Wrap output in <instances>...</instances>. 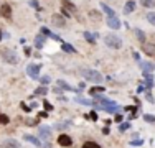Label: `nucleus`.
Returning a JSON list of instances; mask_svg holds the SVG:
<instances>
[{
  "instance_id": "obj_1",
  "label": "nucleus",
  "mask_w": 155,
  "mask_h": 148,
  "mask_svg": "<svg viewBox=\"0 0 155 148\" xmlns=\"http://www.w3.org/2000/svg\"><path fill=\"white\" fill-rule=\"evenodd\" d=\"M81 76H83L84 79L94 82V84H101L104 81L103 74H101L99 71H94V69H81Z\"/></svg>"
},
{
  "instance_id": "obj_2",
  "label": "nucleus",
  "mask_w": 155,
  "mask_h": 148,
  "mask_svg": "<svg viewBox=\"0 0 155 148\" xmlns=\"http://www.w3.org/2000/svg\"><path fill=\"white\" fill-rule=\"evenodd\" d=\"M104 45H107L109 48H112V49H119L122 46V40L117 36V35H106L104 36Z\"/></svg>"
},
{
  "instance_id": "obj_3",
  "label": "nucleus",
  "mask_w": 155,
  "mask_h": 148,
  "mask_svg": "<svg viewBox=\"0 0 155 148\" xmlns=\"http://www.w3.org/2000/svg\"><path fill=\"white\" fill-rule=\"evenodd\" d=\"M0 56L3 58V61H5V63H10V64H17V63L20 61L18 56H17L15 53L12 51V49H7V48L0 49Z\"/></svg>"
},
{
  "instance_id": "obj_4",
  "label": "nucleus",
  "mask_w": 155,
  "mask_h": 148,
  "mask_svg": "<svg viewBox=\"0 0 155 148\" xmlns=\"http://www.w3.org/2000/svg\"><path fill=\"white\" fill-rule=\"evenodd\" d=\"M40 69H41L40 64H28L27 74L31 77V79H40Z\"/></svg>"
},
{
  "instance_id": "obj_5",
  "label": "nucleus",
  "mask_w": 155,
  "mask_h": 148,
  "mask_svg": "<svg viewBox=\"0 0 155 148\" xmlns=\"http://www.w3.org/2000/svg\"><path fill=\"white\" fill-rule=\"evenodd\" d=\"M38 135H40V140H45V142H48V140L51 138V128L50 127H38Z\"/></svg>"
},
{
  "instance_id": "obj_6",
  "label": "nucleus",
  "mask_w": 155,
  "mask_h": 148,
  "mask_svg": "<svg viewBox=\"0 0 155 148\" xmlns=\"http://www.w3.org/2000/svg\"><path fill=\"white\" fill-rule=\"evenodd\" d=\"M0 146H2V148H23L22 143H20L18 140H15V138H7V140H3V142L0 143Z\"/></svg>"
},
{
  "instance_id": "obj_7",
  "label": "nucleus",
  "mask_w": 155,
  "mask_h": 148,
  "mask_svg": "<svg viewBox=\"0 0 155 148\" xmlns=\"http://www.w3.org/2000/svg\"><path fill=\"white\" fill-rule=\"evenodd\" d=\"M58 145L59 146H71L73 145V140L68 133H59L58 135Z\"/></svg>"
},
{
  "instance_id": "obj_8",
  "label": "nucleus",
  "mask_w": 155,
  "mask_h": 148,
  "mask_svg": "<svg viewBox=\"0 0 155 148\" xmlns=\"http://www.w3.org/2000/svg\"><path fill=\"white\" fill-rule=\"evenodd\" d=\"M140 49H142L147 56L155 58V45L153 43H142V45H140Z\"/></svg>"
},
{
  "instance_id": "obj_9",
  "label": "nucleus",
  "mask_w": 155,
  "mask_h": 148,
  "mask_svg": "<svg viewBox=\"0 0 155 148\" xmlns=\"http://www.w3.org/2000/svg\"><path fill=\"white\" fill-rule=\"evenodd\" d=\"M106 23H107V26L109 28H112V30H119L121 28V20L117 18V17H107L106 18Z\"/></svg>"
},
{
  "instance_id": "obj_10",
  "label": "nucleus",
  "mask_w": 155,
  "mask_h": 148,
  "mask_svg": "<svg viewBox=\"0 0 155 148\" xmlns=\"http://www.w3.org/2000/svg\"><path fill=\"white\" fill-rule=\"evenodd\" d=\"M51 23L55 25V26H58V28H63L66 25V20H65V17H63V15L55 13V15L51 17Z\"/></svg>"
},
{
  "instance_id": "obj_11",
  "label": "nucleus",
  "mask_w": 155,
  "mask_h": 148,
  "mask_svg": "<svg viewBox=\"0 0 155 148\" xmlns=\"http://www.w3.org/2000/svg\"><path fill=\"white\" fill-rule=\"evenodd\" d=\"M0 15L5 20H10L12 18V7H10L8 3H3V5L0 7Z\"/></svg>"
},
{
  "instance_id": "obj_12",
  "label": "nucleus",
  "mask_w": 155,
  "mask_h": 148,
  "mask_svg": "<svg viewBox=\"0 0 155 148\" xmlns=\"http://www.w3.org/2000/svg\"><path fill=\"white\" fill-rule=\"evenodd\" d=\"M23 140H25V142H30L31 145H35L36 148H41V146H43V143H41V140H40V138H36V137H33V135H30V133H27V135H23Z\"/></svg>"
},
{
  "instance_id": "obj_13",
  "label": "nucleus",
  "mask_w": 155,
  "mask_h": 148,
  "mask_svg": "<svg viewBox=\"0 0 155 148\" xmlns=\"http://www.w3.org/2000/svg\"><path fill=\"white\" fill-rule=\"evenodd\" d=\"M101 94H104V86H96L89 89V96H93V97H97Z\"/></svg>"
},
{
  "instance_id": "obj_14",
  "label": "nucleus",
  "mask_w": 155,
  "mask_h": 148,
  "mask_svg": "<svg viewBox=\"0 0 155 148\" xmlns=\"http://www.w3.org/2000/svg\"><path fill=\"white\" fill-rule=\"evenodd\" d=\"M140 68H142V72H155V66L152 63H140Z\"/></svg>"
},
{
  "instance_id": "obj_15",
  "label": "nucleus",
  "mask_w": 155,
  "mask_h": 148,
  "mask_svg": "<svg viewBox=\"0 0 155 148\" xmlns=\"http://www.w3.org/2000/svg\"><path fill=\"white\" fill-rule=\"evenodd\" d=\"M134 10H135V2H134V0H129V2L125 3V7H124V13L129 15V13H132Z\"/></svg>"
},
{
  "instance_id": "obj_16",
  "label": "nucleus",
  "mask_w": 155,
  "mask_h": 148,
  "mask_svg": "<svg viewBox=\"0 0 155 148\" xmlns=\"http://www.w3.org/2000/svg\"><path fill=\"white\" fill-rule=\"evenodd\" d=\"M40 31H41V35H45V36H50L51 40H59V36H58V35L51 33V31L48 30L46 26H41V30H40Z\"/></svg>"
},
{
  "instance_id": "obj_17",
  "label": "nucleus",
  "mask_w": 155,
  "mask_h": 148,
  "mask_svg": "<svg viewBox=\"0 0 155 148\" xmlns=\"http://www.w3.org/2000/svg\"><path fill=\"white\" fill-rule=\"evenodd\" d=\"M45 46V35H38L36 38H35V48L41 49Z\"/></svg>"
},
{
  "instance_id": "obj_18",
  "label": "nucleus",
  "mask_w": 155,
  "mask_h": 148,
  "mask_svg": "<svg viewBox=\"0 0 155 148\" xmlns=\"http://www.w3.org/2000/svg\"><path fill=\"white\" fill-rule=\"evenodd\" d=\"M74 102H76V104H81V105H91V104H93L89 99H84L83 96H76L74 97Z\"/></svg>"
},
{
  "instance_id": "obj_19",
  "label": "nucleus",
  "mask_w": 155,
  "mask_h": 148,
  "mask_svg": "<svg viewBox=\"0 0 155 148\" xmlns=\"http://www.w3.org/2000/svg\"><path fill=\"white\" fill-rule=\"evenodd\" d=\"M101 8H103L104 13H107V17H115V12L111 8L109 5H106V3H101Z\"/></svg>"
},
{
  "instance_id": "obj_20",
  "label": "nucleus",
  "mask_w": 155,
  "mask_h": 148,
  "mask_svg": "<svg viewBox=\"0 0 155 148\" xmlns=\"http://www.w3.org/2000/svg\"><path fill=\"white\" fill-rule=\"evenodd\" d=\"M56 84H58V87H61V89H65V91H74V89H73V87L69 86L68 82H66V81H63V79H59Z\"/></svg>"
},
{
  "instance_id": "obj_21",
  "label": "nucleus",
  "mask_w": 155,
  "mask_h": 148,
  "mask_svg": "<svg viewBox=\"0 0 155 148\" xmlns=\"http://www.w3.org/2000/svg\"><path fill=\"white\" fill-rule=\"evenodd\" d=\"M135 35H137V38H139V41H140V45L142 43H145V33H144L142 30H139V28H135Z\"/></svg>"
},
{
  "instance_id": "obj_22",
  "label": "nucleus",
  "mask_w": 155,
  "mask_h": 148,
  "mask_svg": "<svg viewBox=\"0 0 155 148\" xmlns=\"http://www.w3.org/2000/svg\"><path fill=\"white\" fill-rule=\"evenodd\" d=\"M140 5L145 8H153L155 7V0H140Z\"/></svg>"
},
{
  "instance_id": "obj_23",
  "label": "nucleus",
  "mask_w": 155,
  "mask_h": 148,
  "mask_svg": "<svg viewBox=\"0 0 155 148\" xmlns=\"http://www.w3.org/2000/svg\"><path fill=\"white\" fill-rule=\"evenodd\" d=\"M46 94H48V89L45 86L36 87V89H35V96H46Z\"/></svg>"
},
{
  "instance_id": "obj_24",
  "label": "nucleus",
  "mask_w": 155,
  "mask_h": 148,
  "mask_svg": "<svg viewBox=\"0 0 155 148\" xmlns=\"http://www.w3.org/2000/svg\"><path fill=\"white\" fill-rule=\"evenodd\" d=\"M8 123H10V117L7 114L0 112V125H8Z\"/></svg>"
},
{
  "instance_id": "obj_25",
  "label": "nucleus",
  "mask_w": 155,
  "mask_h": 148,
  "mask_svg": "<svg viewBox=\"0 0 155 148\" xmlns=\"http://www.w3.org/2000/svg\"><path fill=\"white\" fill-rule=\"evenodd\" d=\"M142 119H144V122H147V123H155V115H152V114H144Z\"/></svg>"
},
{
  "instance_id": "obj_26",
  "label": "nucleus",
  "mask_w": 155,
  "mask_h": 148,
  "mask_svg": "<svg viewBox=\"0 0 155 148\" xmlns=\"http://www.w3.org/2000/svg\"><path fill=\"white\" fill-rule=\"evenodd\" d=\"M84 38H86V41H87V43H91V45H96V38H94L93 35L89 33V31H84Z\"/></svg>"
},
{
  "instance_id": "obj_27",
  "label": "nucleus",
  "mask_w": 155,
  "mask_h": 148,
  "mask_svg": "<svg viewBox=\"0 0 155 148\" xmlns=\"http://www.w3.org/2000/svg\"><path fill=\"white\" fill-rule=\"evenodd\" d=\"M61 48H63V51H66V53H76V49L73 48L69 43H63V45H61Z\"/></svg>"
},
{
  "instance_id": "obj_28",
  "label": "nucleus",
  "mask_w": 155,
  "mask_h": 148,
  "mask_svg": "<svg viewBox=\"0 0 155 148\" xmlns=\"http://www.w3.org/2000/svg\"><path fill=\"white\" fill-rule=\"evenodd\" d=\"M83 148H103L99 145V143H96V142H86L83 145Z\"/></svg>"
},
{
  "instance_id": "obj_29",
  "label": "nucleus",
  "mask_w": 155,
  "mask_h": 148,
  "mask_svg": "<svg viewBox=\"0 0 155 148\" xmlns=\"http://www.w3.org/2000/svg\"><path fill=\"white\" fill-rule=\"evenodd\" d=\"M145 18H147V22H149V23L155 25V12H149V13L145 15Z\"/></svg>"
},
{
  "instance_id": "obj_30",
  "label": "nucleus",
  "mask_w": 155,
  "mask_h": 148,
  "mask_svg": "<svg viewBox=\"0 0 155 148\" xmlns=\"http://www.w3.org/2000/svg\"><path fill=\"white\" fill-rule=\"evenodd\" d=\"M36 123H40L38 119H27V120H25V125H28V127H35Z\"/></svg>"
},
{
  "instance_id": "obj_31",
  "label": "nucleus",
  "mask_w": 155,
  "mask_h": 148,
  "mask_svg": "<svg viewBox=\"0 0 155 148\" xmlns=\"http://www.w3.org/2000/svg\"><path fill=\"white\" fill-rule=\"evenodd\" d=\"M130 128V122H121V125H119V130L121 132H125V130Z\"/></svg>"
},
{
  "instance_id": "obj_32",
  "label": "nucleus",
  "mask_w": 155,
  "mask_h": 148,
  "mask_svg": "<svg viewBox=\"0 0 155 148\" xmlns=\"http://www.w3.org/2000/svg\"><path fill=\"white\" fill-rule=\"evenodd\" d=\"M43 107H45V112H51L53 110V105L50 104V100H46V99L43 100Z\"/></svg>"
},
{
  "instance_id": "obj_33",
  "label": "nucleus",
  "mask_w": 155,
  "mask_h": 148,
  "mask_svg": "<svg viewBox=\"0 0 155 148\" xmlns=\"http://www.w3.org/2000/svg\"><path fill=\"white\" fill-rule=\"evenodd\" d=\"M137 110H139L137 105H125V107H124V112H129V114H130V112H137Z\"/></svg>"
},
{
  "instance_id": "obj_34",
  "label": "nucleus",
  "mask_w": 155,
  "mask_h": 148,
  "mask_svg": "<svg viewBox=\"0 0 155 148\" xmlns=\"http://www.w3.org/2000/svg\"><path fill=\"white\" fill-rule=\"evenodd\" d=\"M89 17H93L94 22H99V18H101V15L96 12V10H91V12H89Z\"/></svg>"
},
{
  "instance_id": "obj_35",
  "label": "nucleus",
  "mask_w": 155,
  "mask_h": 148,
  "mask_svg": "<svg viewBox=\"0 0 155 148\" xmlns=\"http://www.w3.org/2000/svg\"><path fill=\"white\" fill-rule=\"evenodd\" d=\"M140 145H144V140H142V138L130 140V146H140Z\"/></svg>"
},
{
  "instance_id": "obj_36",
  "label": "nucleus",
  "mask_w": 155,
  "mask_h": 148,
  "mask_svg": "<svg viewBox=\"0 0 155 148\" xmlns=\"http://www.w3.org/2000/svg\"><path fill=\"white\" fill-rule=\"evenodd\" d=\"M50 81H51V79H50V76H43V77H40V82L43 84L45 87H46L48 84H50Z\"/></svg>"
},
{
  "instance_id": "obj_37",
  "label": "nucleus",
  "mask_w": 155,
  "mask_h": 148,
  "mask_svg": "<svg viewBox=\"0 0 155 148\" xmlns=\"http://www.w3.org/2000/svg\"><path fill=\"white\" fill-rule=\"evenodd\" d=\"M145 99H147V102H150V104H155V99L150 92H145Z\"/></svg>"
},
{
  "instance_id": "obj_38",
  "label": "nucleus",
  "mask_w": 155,
  "mask_h": 148,
  "mask_svg": "<svg viewBox=\"0 0 155 148\" xmlns=\"http://www.w3.org/2000/svg\"><path fill=\"white\" fill-rule=\"evenodd\" d=\"M20 107H22V110H23V112H27V114H28V112H31L30 105H27L25 102H22V104H20Z\"/></svg>"
},
{
  "instance_id": "obj_39",
  "label": "nucleus",
  "mask_w": 155,
  "mask_h": 148,
  "mask_svg": "<svg viewBox=\"0 0 155 148\" xmlns=\"http://www.w3.org/2000/svg\"><path fill=\"white\" fill-rule=\"evenodd\" d=\"M114 120H115V123H121V122H124V117H122V114H115Z\"/></svg>"
},
{
  "instance_id": "obj_40",
  "label": "nucleus",
  "mask_w": 155,
  "mask_h": 148,
  "mask_svg": "<svg viewBox=\"0 0 155 148\" xmlns=\"http://www.w3.org/2000/svg\"><path fill=\"white\" fill-rule=\"evenodd\" d=\"M61 15H63V17H65V18H69V17H71V13H69V12H68V10H66V8H65V7H63V8H61Z\"/></svg>"
},
{
  "instance_id": "obj_41",
  "label": "nucleus",
  "mask_w": 155,
  "mask_h": 148,
  "mask_svg": "<svg viewBox=\"0 0 155 148\" xmlns=\"http://www.w3.org/2000/svg\"><path fill=\"white\" fill-rule=\"evenodd\" d=\"M56 127H58V128H68V127H69V122H63V123H58V125H56Z\"/></svg>"
},
{
  "instance_id": "obj_42",
  "label": "nucleus",
  "mask_w": 155,
  "mask_h": 148,
  "mask_svg": "<svg viewBox=\"0 0 155 148\" xmlns=\"http://www.w3.org/2000/svg\"><path fill=\"white\" fill-rule=\"evenodd\" d=\"M89 117L93 119V120H97V114H96V110H91V114H89Z\"/></svg>"
},
{
  "instance_id": "obj_43",
  "label": "nucleus",
  "mask_w": 155,
  "mask_h": 148,
  "mask_svg": "<svg viewBox=\"0 0 155 148\" xmlns=\"http://www.w3.org/2000/svg\"><path fill=\"white\" fill-rule=\"evenodd\" d=\"M31 7H33V8H38V10H40V7H38V2H36V0H31Z\"/></svg>"
},
{
  "instance_id": "obj_44",
  "label": "nucleus",
  "mask_w": 155,
  "mask_h": 148,
  "mask_svg": "<svg viewBox=\"0 0 155 148\" xmlns=\"http://www.w3.org/2000/svg\"><path fill=\"white\" fill-rule=\"evenodd\" d=\"M103 133H104V135H109V127H106V128H103Z\"/></svg>"
},
{
  "instance_id": "obj_45",
  "label": "nucleus",
  "mask_w": 155,
  "mask_h": 148,
  "mask_svg": "<svg viewBox=\"0 0 155 148\" xmlns=\"http://www.w3.org/2000/svg\"><path fill=\"white\" fill-rule=\"evenodd\" d=\"M144 91H145V87H144V86H139V89H137V92H144Z\"/></svg>"
},
{
  "instance_id": "obj_46",
  "label": "nucleus",
  "mask_w": 155,
  "mask_h": 148,
  "mask_svg": "<svg viewBox=\"0 0 155 148\" xmlns=\"http://www.w3.org/2000/svg\"><path fill=\"white\" fill-rule=\"evenodd\" d=\"M38 107V104L36 102H31V105H30V109H36Z\"/></svg>"
},
{
  "instance_id": "obj_47",
  "label": "nucleus",
  "mask_w": 155,
  "mask_h": 148,
  "mask_svg": "<svg viewBox=\"0 0 155 148\" xmlns=\"http://www.w3.org/2000/svg\"><path fill=\"white\" fill-rule=\"evenodd\" d=\"M0 40H2V30H0Z\"/></svg>"
},
{
  "instance_id": "obj_48",
  "label": "nucleus",
  "mask_w": 155,
  "mask_h": 148,
  "mask_svg": "<svg viewBox=\"0 0 155 148\" xmlns=\"http://www.w3.org/2000/svg\"><path fill=\"white\" fill-rule=\"evenodd\" d=\"M153 145H155V142H153Z\"/></svg>"
}]
</instances>
